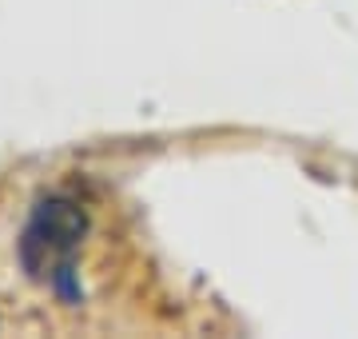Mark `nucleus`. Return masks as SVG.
<instances>
[{"mask_svg":"<svg viewBox=\"0 0 358 339\" xmlns=\"http://www.w3.org/2000/svg\"><path fill=\"white\" fill-rule=\"evenodd\" d=\"M88 208L80 204L72 192H52L32 208L16 256H20V272L32 284L52 287L56 296L72 300L76 296V260L80 248L88 240Z\"/></svg>","mask_w":358,"mask_h":339,"instance_id":"nucleus-1","label":"nucleus"}]
</instances>
